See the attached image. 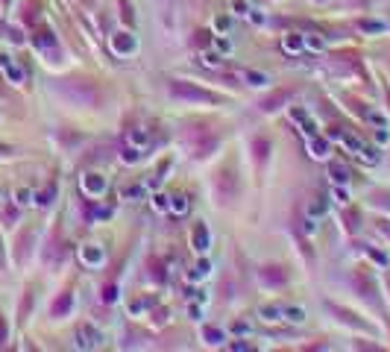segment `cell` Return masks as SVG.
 Masks as SVG:
<instances>
[{
    "label": "cell",
    "mask_w": 390,
    "mask_h": 352,
    "mask_svg": "<svg viewBox=\"0 0 390 352\" xmlns=\"http://www.w3.org/2000/svg\"><path fill=\"white\" fill-rule=\"evenodd\" d=\"M0 62H3V68H6V73H9V76H12L15 82H21V79H24V73H21V68H15V65L9 62V59H0Z\"/></svg>",
    "instance_id": "cell-2"
},
{
    "label": "cell",
    "mask_w": 390,
    "mask_h": 352,
    "mask_svg": "<svg viewBox=\"0 0 390 352\" xmlns=\"http://www.w3.org/2000/svg\"><path fill=\"white\" fill-rule=\"evenodd\" d=\"M288 314H291V320H302V311H299V308H291Z\"/></svg>",
    "instance_id": "cell-3"
},
{
    "label": "cell",
    "mask_w": 390,
    "mask_h": 352,
    "mask_svg": "<svg viewBox=\"0 0 390 352\" xmlns=\"http://www.w3.org/2000/svg\"><path fill=\"white\" fill-rule=\"evenodd\" d=\"M173 94H185V97H194V100H208V94H202V91H191V88H185V85H173Z\"/></svg>",
    "instance_id": "cell-1"
}]
</instances>
